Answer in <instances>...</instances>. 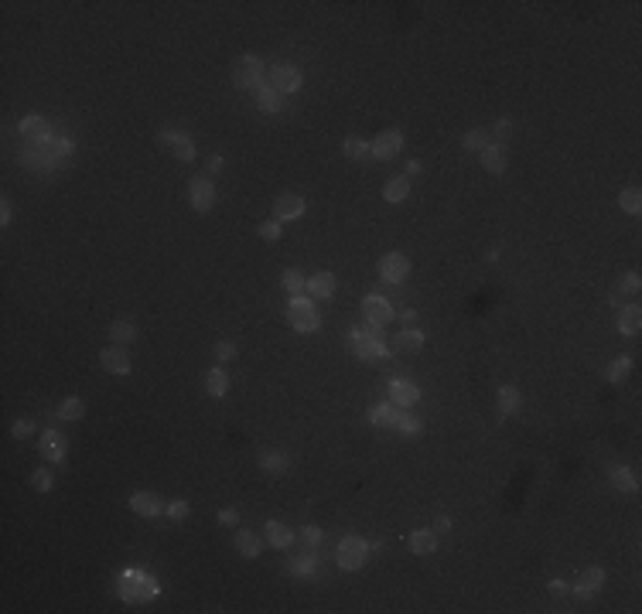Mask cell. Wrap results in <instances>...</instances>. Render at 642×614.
<instances>
[{"label":"cell","mask_w":642,"mask_h":614,"mask_svg":"<svg viewBox=\"0 0 642 614\" xmlns=\"http://www.w3.org/2000/svg\"><path fill=\"white\" fill-rule=\"evenodd\" d=\"M130 509H134L137 516H144V519H157V516H164V502L157 499L154 492H134L130 495Z\"/></svg>","instance_id":"obj_19"},{"label":"cell","mask_w":642,"mask_h":614,"mask_svg":"<svg viewBox=\"0 0 642 614\" xmlns=\"http://www.w3.org/2000/svg\"><path fill=\"white\" fill-rule=\"evenodd\" d=\"M396 430H400V434H407V437H417V434H424V420H417V417H407V413H400V423H396Z\"/></svg>","instance_id":"obj_43"},{"label":"cell","mask_w":642,"mask_h":614,"mask_svg":"<svg viewBox=\"0 0 642 614\" xmlns=\"http://www.w3.org/2000/svg\"><path fill=\"white\" fill-rule=\"evenodd\" d=\"M639 328H642V311L636 304H629V307H622L619 311V331H622L625 338H636L639 335Z\"/></svg>","instance_id":"obj_26"},{"label":"cell","mask_w":642,"mask_h":614,"mask_svg":"<svg viewBox=\"0 0 642 614\" xmlns=\"http://www.w3.org/2000/svg\"><path fill=\"white\" fill-rule=\"evenodd\" d=\"M188 202H192L195 212H212V205H215L212 178H192L188 181Z\"/></svg>","instance_id":"obj_14"},{"label":"cell","mask_w":642,"mask_h":614,"mask_svg":"<svg viewBox=\"0 0 642 614\" xmlns=\"http://www.w3.org/2000/svg\"><path fill=\"white\" fill-rule=\"evenodd\" d=\"M287 325H291L294 331H301V335L318 331V328H321L318 304H314L311 297H291V304H287Z\"/></svg>","instance_id":"obj_3"},{"label":"cell","mask_w":642,"mask_h":614,"mask_svg":"<svg viewBox=\"0 0 642 614\" xmlns=\"http://www.w3.org/2000/svg\"><path fill=\"white\" fill-rule=\"evenodd\" d=\"M639 287H642V277L636 270H629L622 280H619V290H625V294H639Z\"/></svg>","instance_id":"obj_45"},{"label":"cell","mask_w":642,"mask_h":614,"mask_svg":"<svg viewBox=\"0 0 642 614\" xmlns=\"http://www.w3.org/2000/svg\"><path fill=\"white\" fill-rule=\"evenodd\" d=\"M164 516H168V519H185V516H188V502H185V499L171 502V505L164 509Z\"/></svg>","instance_id":"obj_49"},{"label":"cell","mask_w":642,"mask_h":614,"mask_svg":"<svg viewBox=\"0 0 642 614\" xmlns=\"http://www.w3.org/2000/svg\"><path fill=\"white\" fill-rule=\"evenodd\" d=\"M233 355H236V345H233V342H219V345H215V359H219V362H229Z\"/></svg>","instance_id":"obj_51"},{"label":"cell","mask_w":642,"mask_h":614,"mask_svg":"<svg viewBox=\"0 0 642 614\" xmlns=\"http://www.w3.org/2000/svg\"><path fill=\"white\" fill-rule=\"evenodd\" d=\"M270 86L280 93V96H287V93H297L301 86H304V76H301V69L297 65H273L270 69Z\"/></svg>","instance_id":"obj_10"},{"label":"cell","mask_w":642,"mask_h":614,"mask_svg":"<svg viewBox=\"0 0 642 614\" xmlns=\"http://www.w3.org/2000/svg\"><path fill=\"white\" fill-rule=\"evenodd\" d=\"M226 389H229V376L222 372V369H209L205 372V393L219 400V396H226Z\"/></svg>","instance_id":"obj_34"},{"label":"cell","mask_w":642,"mask_h":614,"mask_svg":"<svg viewBox=\"0 0 642 614\" xmlns=\"http://www.w3.org/2000/svg\"><path fill=\"white\" fill-rule=\"evenodd\" d=\"M157 594H161L157 577L144 574V570H127V574H120V597H123L127 604H147V601H154Z\"/></svg>","instance_id":"obj_2"},{"label":"cell","mask_w":642,"mask_h":614,"mask_svg":"<svg viewBox=\"0 0 642 614\" xmlns=\"http://www.w3.org/2000/svg\"><path fill=\"white\" fill-rule=\"evenodd\" d=\"M11 434H14L18 441H24V437H31V434H35V423H31V420H18L14 427H11Z\"/></svg>","instance_id":"obj_50"},{"label":"cell","mask_w":642,"mask_h":614,"mask_svg":"<svg viewBox=\"0 0 642 614\" xmlns=\"http://www.w3.org/2000/svg\"><path fill=\"white\" fill-rule=\"evenodd\" d=\"M632 372V359L629 355H622V359H615V362L608 365V372H604V379L608 383H625V376Z\"/></svg>","instance_id":"obj_40"},{"label":"cell","mask_w":642,"mask_h":614,"mask_svg":"<svg viewBox=\"0 0 642 614\" xmlns=\"http://www.w3.org/2000/svg\"><path fill=\"white\" fill-rule=\"evenodd\" d=\"M342 151H345V157H352V161H366V157H372L369 140H362V137H345V140H342Z\"/></svg>","instance_id":"obj_35"},{"label":"cell","mask_w":642,"mask_h":614,"mask_svg":"<svg viewBox=\"0 0 642 614\" xmlns=\"http://www.w3.org/2000/svg\"><path fill=\"white\" fill-rule=\"evenodd\" d=\"M110 338H113L117 345H130V342L137 338V325L134 321H127V318H120V321L110 325Z\"/></svg>","instance_id":"obj_36"},{"label":"cell","mask_w":642,"mask_h":614,"mask_svg":"<svg viewBox=\"0 0 642 614\" xmlns=\"http://www.w3.org/2000/svg\"><path fill=\"white\" fill-rule=\"evenodd\" d=\"M253 96H256V106H260L263 113H270V116H273V113H280V110H284V96H280V93H277L273 86H267V82H263V86L256 89Z\"/></svg>","instance_id":"obj_24"},{"label":"cell","mask_w":642,"mask_h":614,"mask_svg":"<svg viewBox=\"0 0 642 614\" xmlns=\"http://www.w3.org/2000/svg\"><path fill=\"white\" fill-rule=\"evenodd\" d=\"M369 147H372V157L376 161H393V157H400V151H403V130L389 127L383 134H376V140H369Z\"/></svg>","instance_id":"obj_9"},{"label":"cell","mask_w":642,"mask_h":614,"mask_svg":"<svg viewBox=\"0 0 642 614\" xmlns=\"http://www.w3.org/2000/svg\"><path fill=\"white\" fill-rule=\"evenodd\" d=\"M99 365L106 369V372H113V376H130V355L123 352V345H113V348H103L99 352Z\"/></svg>","instance_id":"obj_16"},{"label":"cell","mask_w":642,"mask_h":614,"mask_svg":"<svg viewBox=\"0 0 642 614\" xmlns=\"http://www.w3.org/2000/svg\"><path fill=\"white\" fill-rule=\"evenodd\" d=\"M21 168H28V171H38V174H52L59 168V154L52 151V147H31V144H24L21 147Z\"/></svg>","instance_id":"obj_7"},{"label":"cell","mask_w":642,"mask_h":614,"mask_svg":"<svg viewBox=\"0 0 642 614\" xmlns=\"http://www.w3.org/2000/svg\"><path fill=\"white\" fill-rule=\"evenodd\" d=\"M236 553L239 557H246V560H256L260 553H263V539L256 536V533H236Z\"/></svg>","instance_id":"obj_28"},{"label":"cell","mask_w":642,"mask_h":614,"mask_svg":"<svg viewBox=\"0 0 642 614\" xmlns=\"http://www.w3.org/2000/svg\"><path fill=\"white\" fill-rule=\"evenodd\" d=\"M267 543H270L273 550H287V546H294V533L284 526V522H267Z\"/></svg>","instance_id":"obj_30"},{"label":"cell","mask_w":642,"mask_h":614,"mask_svg":"<svg viewBox=\"0 0 642 614\" xmlns=\"http://www.w3.org/2000/svg\"><path fill=\"white\" fill-rule=\"evenodd\" d=\"M304 215V198L294 192H284L273 198V219L277 222H294V219H301Z\"/></svg>","instance_id":"obj_15"},{"label":"cell","mask_w":642,"mask_h":614,"mask_svg":"<svg viewBox=\"0 0 642 614\" xmlns=\"http://www.w3.org/2000/svg\"><path fill=\"white\" fill-rule=\"evenodd\" d=\"M434 533H451V519L448 516L437 519V522H434Z\"/></svg>","instance_id":"obj_54"},{"label":"cell","mask_w":642,"mask_h":614,"mask_svg":"<svg viewBox=\"0 0 642 614\" xmlns=\"http://www.w3.org/2000/svg\"><path fill=\"white\" fill-rule=\"evenodd\" d=\"M608 478H612V485H615L619 492H629V495L639 492V478H636L629 468H622V464H612V468H608Z\"/></svg>","instance_id":"obj_25"},{"label":"cell","mask_w":642,"mask_h":614,"mask_svg":"<svg viewBox=\"0 0 642 614\" xmlns=\"http://www.w3.org/2000/svg\"><path fill=\"white\" fill-rule=\"evenodd\" d=\"M219 168H222V157H219V154H212V157H209V171H219Z\"/></svg>","instance_id":"obj_57"},{"label":"cell","mask_w":642,"mask_h":614,"mask_svg":"<svg viewBox=\"0 0 642 614\" xmlns=\"http://www.w3.org/2000/svg\"><path fill=\"white\" fill-rule=\"evenodd\" d=\"M417 321V311L413 307H403V325H413Z\"/></svg>","instance_id":"obj_56"},{"label":"cell","mask_w":642,"mask_h":614,"mask_svg":"<svg viewBox=\"0 0 642 614\" xmlns=\"http://www.w3.org/2000/svg\"><path fill=\"white\" fill-rule=\"evenodd\" d=\"M362 314H366V325H376V328L393 321V307H389V301L383 294H366L362 297Z\"/></svg>","instance_id":"obj_13"},{"label":"cell","mask_w":642,"mask_h":614,"mask_svg":"<svg viewBox=\"0 0 642 614\" xmlns=\"http://www.w3.org/2000/svg\"><path fill=\"white\" fill-rule=\"evenodd\" d=\"M263 58L260 55H239V62H236L233 69V82L236 89H243V93H256L260 86H263Z\"/></svg>","instance_id":"obj_4"},{"label":"cell","mask_w":642,"mask_h":614,"mask_svg":"<svg viewBox=\"0 0 642 614\" xmlns=\"http://www.w3.org/2000/svg\"><path fill=\"white\" fill-rule=\"evenodd\" d=\"M304 294L311 297L314 304H318V301H331V297H335V273L321 270V273L308 277V287H304Z\"/></svg>","instance_id":"obj_18"},{"label":"cell","mask_w":642,"mask_h":614,"mask_svg":"<svg viewBox=\"0 0 642 614\" xmlns=\"http://www.w3.org/2000/svg\"><path fill=\"white\" fill-rule=\"evenodd\" d=\"M31 488H35V492H41V495H45V492H52V488H55V475H52L48 468L31 471Z\"/></svg>","instance_id":"obj_42"},{"label":"cell","mask_w":642,"mask_h":614,"mask_svg":"<svg viewBox=\"0 0 642 614\" xmlns=\"http://www.w3.org/2000/svg\"><path fill=\"white\" fill-rule=\"evenodd\" d=\"M509 134H512V120H499V123L492 127V134H488V137H495V144H503Z\"/></svg>","instance_id":"obj_47"},{"label":"cell","mask_w":642,"mask_h":614,"mask_svg":"<svg viewBox=\"0 0 642 614\" xmlns=\"http://www.w3.org/2000/svg\"><path fill=\"white\" fill-rule=\"evenodd\" d=\"M420 400V389L417 383H410V379H389V403L400 406V410H407Z\"/></svg>","instance_id":"obj_17"},{"label":"cell","mask_w":642,"mask_h":614,"mask_svg":"<svg viewBox=\"0 0 642 614\" xmlns=\"http://www.w3.org/2000/svg\"><path fill=\"white\" fill-rule=\"evenodd\" d=\"M383 198H386L389 205H403L410 198V181L407 178H389L386 188H383Z\"/></svg>","instance_id":"obj_31"},{"label":"cell","mask_w":642,"mask_h":614,"mask_svg":"<svg viewBox=\"0 0 642 614\" xmlns=\"http://www.w3.org/2000/svg\"><path fill=\"white\" fill-rule=\"evenodd\" d=\"M59 417L62 420H82L86 417V403L79 400V396H65L59 403Z\"/></svg>","instance_id":"obj_39"},{"label":"cell","mask_w":642,"mask_h":614,"mask_svg":"<svg viewBox=\"0 0 642 614\" xmlns=\"http://www.w3.org/2000/svg\"><path fill=\"white\" fill-rule=\"evenodd\" d=\"M349 348L362 359V362H383V359H389V348H386V342H383V328H376V325L352 328Z\"/></svg>","instance_id":"obj_1"},{"label":"cell","mask_w":642,"mask_h":614,"mask_svg":"<svg viewBox=\"0 0 642 614\" xmlns=\"http://www.w3.org/2000/svg\"><path fill=\"white\" fill-rule=\"evenodd\" d=\"M18 134L24 144H31V147H52L55 144V137H52V127H48V120L41 113H28L24 120L18 123Z\"/></svg>","instance_id":"obj_6"},{"label":"cell","mask_w":642,"mask_h":614,"mask_svg":"<svg viewBox=\"0 0 642 614\" xmlns=\"http://www.w3.org/2000/svg\"><path fill=\"white\" fill-rule=\"evenodd\" d=\"M256 236H260V239H267V243H277V239H280V222H277V219L260 222V226H256Z\"/></svg>","instance_id":"obj_44"},{"label":"cell","mask_w":642,"mask_h":614,"mask_svg":"<svg viewBox=\"0 0 642 614\" xmlns=\"http://www.w3.org/2000/svg\"><path fill=\"white\" fill-rule=\"evenodd\" d=\"M157 144H161V147H168V151L175 154L178 161H185V164H192V161H195L192 137L181 134V130H161V134H157Z\"/></svg>","instance_id":"obj_11"},{"label":"cell","mask_w":642,"mask_h":614,"mask_svg":"<svg viewBox=\"0 0 642 614\" xmlns=\"http://www.w3.org/2000/svg\"><path fill=\"white\" fill-rule=\"evenodd\" d=\"M407 546H410L413 557H430V553L437 550V533H434V529H413L410 539H407Z\"/></svg>","instance_id":"obj_21"},{"label":"cell","mask_w":642,"mask_h":614,"mask_svg":"<svg viewBox=\"0 0 642 614\" xmlns=\"http://www.w3.org/2000/svg\"><path fill=\"white\" fill-rule=\"evenodd\" d=\"M424 348V331L420 328H403L400 335H396V342H393V352H420Z\"/></svg>","instance_id":"obj_27"},{"label":"cell","mask_w":642,"mask_h":614,"mask_svg":"<svg viewBox=\"0 0 642 614\" xmlns=\"http://www.w3.org/2000/svg\"><path fill=\"white\" fill-rule=\"evenodd\" d=\"M314 570H318V557H314V550H308V553H301V557L291 560V574L294 577H311Z\"/></svg>","instance_id":"obj_38"},{"label":"cell","mask_w":642,"mask_h":614,"mask_svg":"<svg viewBox=\"0 0 642 614\" xmlns=\"http://www.w3.org/2000/svg\"><path fill=\"white\" fill-rule=\"evenodd\" d=\"M400 406H393V403H376V406H369V420L376 423V427H389V430H396V423H400Z\"/></svg>","instance_id":"obj_22"},{"label":"cell","mask_w":642,"mask_h":614,"mask_svg":"<svg viewBox=\"0 0 642 614\" xmlns=\"http://www.w3.org/2000/svg\"><path fill=\"white\" fill-rule=\"evenodd\" d=\"M602 584H604V570H602V567H587V570L581 574V580L574 584V594L587 601V597H595L598 591H602Z\"/></svg>","instance_id":"obj_20"},{"label":"cell","mask_w":642,"mask_h":614,"mask_svg":"<svg viewBox=\"0 0 642 614\" xmlns=\"http://www.w3.org/2000/svg\"><path fill=\"white\" fill-rule=\"evenodd\" d=\"M301 539L308 543V550H314V546L325 539V533H321V526H304V529H301Z\"/></svg>","instance_id":"obj_46"},{"label":"cell","mask_w":642,"mask_h":614,"mask_svg":"<svg viewBox=\"0 0 642 614\" xmlns=\"http://www.w3.org/2000/svg\"><path fill=\"white\" fill-rule=\"evenodd\" d=\"M546 587H550V594H567V584H564V580H550Z\"/></svg>","instance_id":"obj_55"},{"label":"cell","mask_w":642,"mask_h":614,"mask_svg":"<svg viewBox=\"0 0 642 614\" xmlns=\"http://www.w3.org/2000/svg\"><path fill=\"white\" fill-rule=\"evenodd\" d=\"M619 205H622V212H629V215H639V212H642L639 188H625V192L619 195Z\"/></svg>","instance_id":"obj_41"},{"label":"cell","mask_w":642,"mask_h":614,"mask_svg":"<svg viewBox=\"0 0 642 614\" xmlns=\"http://www.w3.org/2000/svg\"><path fill=\"white\" fill-rule=\"evenodd\" d=\"M11 219H14V209H11V202L4 198V202H0V226H11Z\"/></svg>","instance_id":"obj_52"},{"label":"cell","mask_w":642,"mask_h":614,"mask_svg":"<svg viewBox=\"0 0 642 614\" xmlns=\"http://www.w3.org/2000/svg\"><path fill=\"white\" fill-rule=\"evenodd\" d=\"M280 287L287 290L291 297H301L304 294V287H308V277L301 273V270H294V267H287L284 273H280Z\"/></svg>","instance_id":"obj_33"},{"label":"cell","mask_w":642,"mask_h":614,"mask_svg":"<svg viewBox=\"0 0 642 614\" xmlns=\"http://www.w3.org/2000/svg\"><path fill=\"white\" fill-rule=\"evenodd\" d=\"M482 168H486L488 174L506 171V151H503V144H488L486 151H482Z\"/></svg>","instance_id":"obj_29"},{"label":"cell","mask_w":642,"mask_h":614,"mask_svg":"<svg viewBox=\"0 0 642 614\" xmlns=\"http://www.w3.org/2000/svg\"><path fill=\"white\" fill-rule=\"evenodd\" d=\"M236 519H239V512H236V509H222V512H219V522H222V526H233Z\"/></svg>","instance_id":"obj_53"},{"label":"cell","mask_w":642,"mask_h":614,"mask_svg":"<svg viewBox=\"0 0 642 614\" xmlns=\"http://www.w3.org/2000/svg\"><path fill=\"white\" fill-rule=\"evenodd\" d=\"M366 560H369V543L362 536H345L338 543V550H335V563L342 570H359Z\"/></svg>","instance_id":"obj_5"},{"label":"cell","mask_w":642,"mask_h":614,"mask_svg":"<svg viewBox=\"0 0 642 614\" xmlns=\"http://www.w3.org/2000/svg\"><path fill=\"white\" fill-rule=\"evenodd\" d=\"M287 464H291V458H287L284 451H263V454H260V468H263L267 475H284Z\"/></svg>","instance_id":"obj_32"},{"label":"cell","mask_w":642,"mask_h":614,"mask_svg":"<svg viewBox=\"0 0 642 614\" xmlns=\"http://www.w3.org/2000/svg\"><path fill=\"white\" fill-rule=\"evenodd\" d=\"M492 144V137H488V130H482V127H475V130H468L465 137H462V147L471 154H482Z\"/></svg>","instance_id":"obj_37"},{"label":"cell","mask_w":642,"mask_h":614,"mask_svg":"<svg viewBox=\"0 0 642 614\" xmlns=\"http://www.w3.org/2000/svg\"><path fill=\"white\" fill-rule=\"evenodd\" d=\"M52 151L59 154V161H65V157H69V154L76 151V144H72V140H69V137H59V140H55V144H52Z\"/></svg>","instance_id":"obj_48"},{"label":"cell","mask_w":642,"mask_h":614,"mask_svg":"<svg viewBox=\"0 0 642 614\" xmlns=\"http://www.w3.org/2000/svg\"><path fill=\"white\" fill-rule=\"evenodd\" d=\"M407 277H410L407 253H386V256L379 260V280H386V284H403Z\"/></svg>","instance_id":"obj_12"},{"label":"cell","mask_w":642,"mask_h":614,"mask_svg":"<svg viewBox=\"0 0 642 614\" xmlns=\"http://www.w3.org/2000/svg\"><path fill=\"white\" fill-rule=\"evenodd\" d=\"M38 451H41V458L48 460V464H62V460L69 458V441H65V434H62V430L48 427V430H41Z\"/></svg>","instance_id":"obj_8"},{"label":"cell","mask_w":642,"mask_h":614,"mask_svg":"<svg viewBox=\"0 0 642 614\" xmlns=\"http://www.w3.org/2000/svg\"><path fill=\"white\" fill-rule=\"evenodd\" d=\"M407 174H420V161H410V164H407Z\"/></svg>","instance_id":"obj_58"},{"label":"cell","mask_w":642,"mask_h":614,"mask_svg":"<svg viewBox=\"0 0 642 614\" xmlns=\"http://www.w3.org/2000/svg\"><path fill=\"white\" fill-rule=\"evenodd\" d=\"M495 403H499V413H503V417H516V413H520V406H523V396H520V389H516V386H499Z\"/></svg>","instance_id":"obj_23"}]
</instances>
